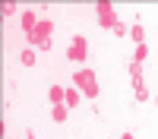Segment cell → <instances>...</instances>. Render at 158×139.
I'll return each instance as SVG.
<instances>
[{"label": "cell", "instance_id": "30bf717a", "mask_svg": "<svg viewBox=\"0 0 158 139\" xmlns=\"http://www.w3.org/2000/svg\"><path fill=\"white\" fill-rule=\"evenodd\" d=\"M19 60H22V67H35V60H38L35 57V47H25L22 54H19Z\"/></svg>", "mask_w": 158, "mask_h": 139}, {"label": "cell", "instance_id": "8fae6325", "mask_svg": "<svg viewBox=\"0 0 158 139\" xmlns=\"http://www.w3.org/2000/svg\"><path fill=\"white\" fill-rule=\"evenodd\" d=\"M67 114H70V108H67V104H54V111H51V117H54L57 123H63V120H67Z\"/></svg>", "mask_w": 158, "mask_h": 139}, {"label": "cell", "instance_id": "9a60e30c", "mask_svg": "<svg viewBox=\"0 0 158 139\" xmlns=\"http://www.w3.org/2000/svg\"><path fill=\"white\" fill-rule=\"evenodd\" d=\"M16 13V3H3V16H13Z\"/></svg>", "mask_w": 158, "mask_h": 139}, {"label": "cell", "instance_id": "2e32d148", "mask_svg": "<svg viewBox=\"0 0 158 139\" xmlns=\"http://www.w3.org/2000/svg\"><path fill=\"white\" fill-rule=\"evenodd\" d=\"M120 139H133V133H123V136H120Z\"/></svg>", "mask_w": 158, "mask_h": 139}, {"label": "cell", "instance_id": "5bb4252c", "mask_svg": "<svg viewBox=\"0 0 158 139\" xmlns=\"http://www.w3.org/2000/svg\"><path fill=\"white\" fill-rule=\"evenodd\" d=\"M111 32H114V35H130V29H127V25H123V22H117V25H114V29H111Z\"/></svg>", "mask_w": 158, "mask_h": 139}, {"label": "cell", "instance_id": "ba28073f", "mask_svg": "<svg viewBox=\"0 0 158 139\" xmlns=\"http://www.w3.org/2000/svg\"><path fill=\"white\" fill-rule=\"evenodd\" d=\"M133 95H136V101H149L152 98V92H149L146 82H133Z\"/></svg>", "mask_w": 158, "mask_h": 139}, {"label": "cell", "instance_id": "7a4b0ae2", "mask_svg": "<svg viewBox=\"0 0 158 139\" xmlns=\"http://www.w3.org/2000/svg\"><path fill=\"white\" fill-rule=\"evenodd\" d=\"M51 35H54V22H51V19H41V22H38V29L29 35V44L38 47V51H48V47H51Z\"/></svg>", "mask_w": 158, "mask_h": 139}, {"label": "cell", "instance_id": "5b68a950", "mask_svg": "<svg viewBox=\"0 0 158 139\" xmlns=\"http://www.w3.org/2000/svg\"><path fill=\"white\" fill-rule=\"evenodd\" d=\"M38 22H41V19L35 16V10H25V13H22V29H25V35H32V32L38 29Z\"/></svg>", "mask_w": 158, "mask_h": 139}, {"label": "cell", "instance_id": "52a82bcc", "mask_svg": "<svg viewBox=\"0 0 158 139\" xmlns=\"http://www.w3.org/2000/svg\"><path fill=\"white\" fill-rule=\"evenodd\" d=\"M79 101H82V92H79L76 85H73V88H67V98H63V104H67V108H76Z\"/></svg>", "mask_w": 158, "mask_h": 139}, {"label": "cell", "instance_id": "6da1fadb", "mask_svg": "<svg viewBox=\"0 0 158 139\" xmlns=\"http://www.w3.org/2000/svg\"><path fill=\"white\" fill-rule=\"evenodd\" d=\"M73 82H76V88H79V92H82L85 98H98V79H95V73H92V70H76L73 73Z\"/></svg>", "mask_w": 158, "mask_h": 139}, {"label": "cell", "instance_id": "9c48e42d", "mask_svg": "<svg viewBox=\"0 0 158 139\" xmlns=\"http://www.w3.org/2000/svg\"><path fill=\"white\" fill-rule=\"evenodd\" d=\"M130 38H133V44H146V29H142L139 22H133V29H130Z\"/></svg>", "mask_w": 158, "mask_h": 139}, {"label": "cell", "instance_id": "3957f363", "mask_svg": "<svg viewBox=\"0 0 158 139\" xmlns=\"http://www.w3.org/2000/svg\"><path fill=\"white\" fill-rule=\"evenodd\" d=\"M67 57H70L73 63H82V60L89 57V44H85V38H82V35H76L73 41H70V47H67Z\"/></svg>", "mask_w": 158, "mask_h": 139}, {"label": "cell", "instance_id": "e0dca14e", "mask_svg": "<svg viewBox=\"0 0 158 139\" xmlns=\"http://www.w3.org/2000/svg\"><path fill=\"white\" fill-rule=\"evenodd\" d=\"M155 104H158V95H155Z\"/></svg>", "mask_w": 158, "mask_h": 139}, {"label": "cell", "instance_id": "8992f818", "mask_svg": "<svg viewBox=\"0 0 158 139\" xmlns=\"http://www.w3.org/2000/svg\"><path fill=\"white\" fill-rule=\"evenodd\" d=\"M48 98H51V104H63V98H67V88H63V85H51Z\"/></svg>", "mask_w": 158, "mask_h": 139}, {"label": "cell", "instance_id": "277c9868", "mask_svg": "<svg viewBox=\"0 0 158 139\" xmlns=\"http://www.w3.org/2000/svg\"><path fill=\"white\" fill-rule=\"evenodd\" d=\"M95 13H98V25H101V29H114V25L120 22L111 3H98V6H95Z\"/></svg>", "mask_w": 158, "mask_h": 139}, {"label": "cell", "instance_id": "7c38bea8", "mask_svg": "<svg viewBox=\"0 0 158 139\" xmlns=\"http://www.w3.org/2000/svg\"><path fill=\"white\" fill-rule=\"evenodd\" d=\"M130 76H133V82H142V63H130Z\"/></svg>", "mask_w": 158, "mask_h": 139}, {"label": "cell", "instance_id": "4fadbf2b", "mask_svg": "<svg viewBox=\"0 0 158 139\" xmlns=\"http://www.w3.org/2000/svg\"><path fill=\"white\" fill-rule=\"evenodd\" d=\"M146 57H149V44H136V57H133V60H136V63H142Z\"/></svg>", "mask_w": 158, "mask_h": 139}]
</instances>
